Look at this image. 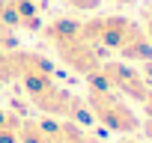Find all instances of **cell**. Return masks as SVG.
<instances>
[{
	"label": "cell",
	"instance_id": "obj_9",
	"mask_svg": "<svg viewBox=\"0 0 152 143\" xmlns=\"http://www.w3.org/2000/svg\"><path fill=\"white\" fill-rule=\"evenodd\" d=\"M9 51H12V48H9ZM9 51H0V90L15 81V78H12V57H9Z\"/></svg>",
	"mask_w": 152,
	"mask_h": 143
},
{
	"label": "cell",
	"instance_id": "obj_8",
	"mask_svg": "<svg viewBox=\"0 0 152 143\" xmlns=\"http://www.w3.org/2000/svg\"><path fill=\"white\" fill-rule=\"evenodd\" d=\"M140 110H143V119H140V131H143V137L152 143V93H149V98L140 104Z\"/></svg>",
	"mask_w": 152,
	"mask_h": 143
},
{
	"label": "cell",
	"instance_id": "obj_5",
	"mask_svg": "<svg viewBox=\"0 0 152 143\" xmlns=\"http://www.w3.org/2000/svg\"><path fill=\"white\" fill-rule=\"evenodd\" d=\"M87 81L113 90L116 96L128 98L131 104H143L149 98V93H152L146 78H143V72H140V66L125 63V60H102V66L96 69V75L87 78Z\"/></svg>",
	"mask_w": 152,
	"mask_h": 143
},
{
	"label": "cell",
	"instance_id": "obj_12",
	"mask_svg": "<svg viewBox=\"0 0 152 143\" xmlns=\"http://www.w3.org/2000/svg\"><path fill=\"white\" fill-rule=\"evenodd\" d=\"M140 72H143V78H146V84H149V90H152V60H146V63H140Z\"/></svg>",
	"mask_w": 152,
	"mask_h": 143
},
{
	"label": "cell",
	"instance_id": "obj_7",
	"mask_svg": "<svg viewBox=\"0 0 152 143\" xmlns=\"http://www.w3.org/2000/svg\"><path fill=\"white\" fill-rule=\"evenodd\" d=\"M21 113L0 107V143H18V128H21Z\"/></svg>",
	"mask_w": 152,
	"mask_h": 143
},
{
	"label": "cell",
	"instance_id": "obj_6",
	"mask_svg": "<svg viewBox=\"0 0 152 143\" xmlns=\"http://www.w3.org/2000/svg\"><path fill=\"white\" fill-rule=\"evenodd\" d=\"M0 21L15 33H39L42 30V6L36 0H0Z\"/></svg>",
	"mask_w": 152,
	"mask_h": 143
},
{
	"label": "cell",
	"instance_id": "obj_2",
	"mask_svg": "<svg viewBox=\"0 0 152 143\" xmlns=\"http://www.w3.org/2000/svg\"><path fill=\"white\" fill-rule=\"evenodd\" d=\"M39 33L45 36V42L51 45V51L57 54V60L69 72L81 75V78H93L96 69L104 60V54L84 36V24L75 21V18H69V15L51 18L48 24H42Z\"/></svg>",
	"mask_w": 152,
	"mask_h": 143
},
{
	"label": "cell",
	"instance_id": "obj_10",
	"mask_svg": "<svg viewBox=\"0 0 152 143\" xmlns=\"http://www.w3.org/2000/svg\"><path fill=\"white\" fill-rule=\"evenodd\" d=\"M63 3L72 9H81V12H96L102 6V0H63Z\"/></svg>",
	"mask_w": 152,
	"mask_h": 143
},
{
	"label": "cell",
	"instance_id": "obj_3",
	"mask_svg": "<svg viewBox=\"0 0 152 143\" xmlns=\"http://www.w3.org/2000/svg\"><path fill=\"white\" fill-rule=\"evenodd\" d=\"M87 110H90V119H96L102 128L113 131V134H122V137H131L140 131V113L134 110V104L122 96H116L113 90L102 87V84H93L87 81Z\"/></svg>",
	"mask_w": 152,
	"mask_h": 143
},
{
	"label": "cell",
	"instance_id": "obj_4",
	"mask_svg": "<svg viewBox=\"0 0 152 143\" xmlns=\"http://www.w3.org/2000/svg\"><path fill=\"white\" fill-rule=\"evenodd\" d=\"M24 98L33 110H39L48 119H69V122H81V125L93 122L90 110H87V101L81 96H75L72 90H66L57 78L45 81V84H36V87H27Z\"/></svg>",
	"mask_w": 152,
	"mask_h": 143
},
{
	"label": "cell",
	"instance_id": "obj_1",
	"mask_svg": "<svg viewBox=\"0 0 152 143\" xmlns=\"http://www.w3.org/2000/svg\"><path fill=\"white\" fill-rule=\"evenodd\" d=\"M81 24H84V36L102 54H116V60H125L134 66L152 60V42L146 39L137 21L125 15H93Z\"/></svg>",
	"mask_w": 152,
	"mask_h": 143
},
{
	"label": "cell",
	"instance_id": "obj_11",
	"mask_svg": "<svg viewBox=\"0 0 152 143\" xmlns=\"http://www.w3.org/2000/svg\"><path fill=\"white\" fill-rule=\"evenodd\" d=\"M140 27H143L146 39L152 42V6H146V9H143V24H140Z\"/></svg>",
	"mask_w": 152,
	"mask_h": 143
},
{
	"label": "cell",
	"instance_id": "obj_14",
	"mask_svg": "<svg viewBox=\"0 0 152 143\" xmlns=\"http://www.w3.org/2000/svg\"><path fill=\"white\" fill-rule=\"evenodd\" d=\"M36 3H39V6H42V0H36Z\"/></svg>",
	"mask_w": 152,
	"mask_h": 143
},
{
	"label": "cell",
	"instance_id": "obj_13",
	"mask_svg": "<svg viewBox=\"0 0 152 143\" xmlns=\"http://www.w3.org/2000/svg\"><path fill=\"white\" fill-rule=\"evenodd\" d=\"M113 3H116V6H131L134 0H113Z\"/></svg>",
	"mask_w": 152,
	"mask_h": 143
}]
</instances>
